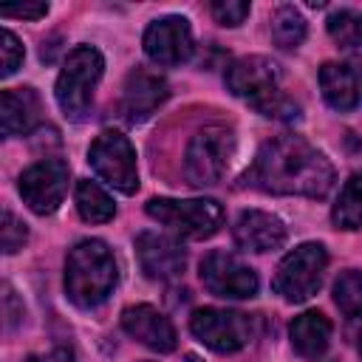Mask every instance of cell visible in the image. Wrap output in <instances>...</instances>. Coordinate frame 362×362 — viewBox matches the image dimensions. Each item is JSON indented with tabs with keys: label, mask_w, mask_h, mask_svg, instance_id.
Here are the masks:
<instances>
[{
	"label": "cell",
	"mask_w": 362,
	"mask_h": 362,
	"mask_svg": "<svg viewBox=\"0 0 362 362\" xmlns=\"http://www.w3.org/2000/svg\"><path fill=\"white\" fill-rule=\"evenodd\" d=\"M42 119V105L34 88H11L0 96V122L6 136H25Z\"/></svg>",
	"instance_id": "18"
},
{
	"label": "cell",
	"mask_w": 362,
	"mask_h": 362,
	"mask_svg": "<svg viewBox=\"0 0 362 362\" xmlns=\"http://www.w3.org/2000/svg\"><path fill=\"white\" fill-rule=\"evenodd\" d=\"M0 51H3V68H0V76H11L14 71H17V65L23 62V45H20V40L6 28L3 31V45H0Z\"/></svg>",
	"instance_id": "27"
},
{
	"label": "cell",
	"mask_w": 362,
	"mask_h": 362,
	"mask_svg": "<svg viewBox=\"0 0 362 362\" xmlns=\"http://www.w3.org/2000/svg\"><path fill=\"white\" fill-rule=\"evenodd\" d=\"M192 334L218 354H235L255 337V317L232 308H198L189 317Z\"/></svg>",
	"instance_id": "9"
},
{
	"label": "cell",
	"mask_w": 362,
	"mask_h": 362,
	"mask_svg": "<svg viewBox=\"0 0 362 362\" xmlns=\"http://www.w3.org/2000/svg\"><path fill=\"white\" fill-rule=\"evenodd\" d=\"M136 257L150 280H175L187 266L184 246L158 232H141L136 238Z\"/></svg>",
	"instance_id": "13"
},
{
	"label": "cell",
	"mask_w": 362,
	"mask_h": 362,
	"mask_svg": "<svg viewBox=\"0 0 362 362\" xmlns=\"http://www.w3.org/2000/svg\"><path fill=\"white\" fill-rule=\"evenodd\" d=\"M325 266H328V252L322 243H300L280 260L272 286L283 300L305 303L320 291Z\"/></svg>",
	"instance_id": "7"
},
{
	"label": "cell",
	"mask_w": 362,
	"mask_h": 362,
	"mask_svg": "<svg viewBox=\"0 0 362 362\" xmlns=\"http://www.w3.org/2000/svg\"><path fill=\"white\" fill-rule=\"evenodd\" d=\"M331 221L339 229H359L362 226V173L351 175L339 189V198L331 209Z\"/></svg>",
	"instance_id": "22"
},
{
	"label": "cell",
	"mask_w": 362,
	"mask_h": 362,
	"mask_svg": "<svg viewBox=\"0 0 362 362\" xmlns=\"http://www.w3.org/2000/svg\"><path fill=\"white\" fill-rule=\"evenodd\" d=\"M331 161L300 136H277L260 144L255 161L243 173V184L272 195L322 198L331 189Z\"/></svg>",
	"instance_id": "1"
},
{
	"label": "cell",
	"mask_w": 362,
	"mask_h": 362,
	"mask_svg": "<svg viewBox=\"0 0 362 362\" xmlns=\"http://www.w3.org/2000/svg\"><path fill=\"white\" fill-rule=\"evenodd\" d=\"M288 337H291V345L300 356L317 359L325 354V348L331 342V320L320 311H303L288 325Z\"/></svg>",
	"instance_id": "19"
},
{
	"label": "cell",
	"mask_w": 362,
	"mask_h": 362,
	"mask_svg": "<svg viewBox=\"0 0 362 362\" xmlns=\"http://www.w3.org/2000/svg\"><path fill=\"white\" fill-rule=\"evenodd\" d=\"M119 280L113 252L102 240H79L65 260V294L79 308L102 305Z\"/></svg>",
	"instance_id": "3"
},
{
	"label": "cell",
	"mask_w": 362,
	"mask_h": 362,
	"mask_svg": "<svg viewBox=\"0 0 362 362\" xmlns=\"http://www.w3.org/2000/svg\"><path fill=\"white\" fill-rule=\"evenodd\" d=\"M48 14V3H23V6H3L0 17H20V20H40Z\"/></svg>",
	"instance_id": "28"
},
{
	"label": "cell",
	"mask_w": 362,
	"mask_h": 362,
	"mask_svg": "<svg viewBox=\"0 0 362 362\" xmlns=\"http://www.w3.org/2000/svg\"><path fill=\"white\" fill-rule=\"evenodd\" d=\"M184 362H201V359H198L195 354H187V356H184Z\"/></svg>",
	"instance_id": "30"
},
{
	"label": "cell",
	"mask_w": 362,
	"mask_h": 362,
	"mask_svg": "<svg viewBox=\"0 0 362 362\" xmlns=\"http://www.w3.org/2000/svg\"><path fill=\"white\" fill-rule=\"evenodd\" d=\"M68 192V164L59 158H45L31 164L20 175V195L37 215H51Z\"/></svg>",
	"instance_id": "10"
},
{
	"label": "cell",
	"mask_w": 362,
	"mask_h": 362,
	"mask_svg": "<svg viewBox=\"0 0 362 362\" xmlns=\"http://www.w3.org/2000/svg\"><path fill=\"white\" fill-rule=\"evenodd\" d=\"M226 88L269 119H294L297 102L286 90V76L266 57H243L226 68Z\"/></svg>",
	"instance_id": "2"
},
{
	"label": "cell",
	"mask_w": 362,
	"mask_h": 362,
	"mask_svg": "<svg viewBox=\"0 0 362 362\" xmlns=\"http://www.w3.org/2000/svg\"><path fill=\"white\" fill-rule=\"evenodd\" d=\"M212 17L221 25H240L249 17V3H243V0H218V3H212Z\"/></svg>",
	"instance_id": "25"
},
{
	"label": "cell",
	"mask_w": 362,
	"mask_h": 362,
	"mask_svg": "<svg viewBox=\"0 0 362 362\" xmlns=\"http://www.w3.org/2000/svg\"><path fill=\"white\" fill-rule=\"evenodd\" d=\"M144 54L156 65H181L192 54V31L184 17H161L144 31Z\"/></svg>",
	"instance_id": "12"
},
{
	"label": "cell",
	"mask_w": 362,
	"mask_h": 362,
	"mask_svg": "<svg viewBox=\"0 0 362 362\" xmlns=\"http://www.w3.org/2000/svg\"><path fill=\"white\" fill-rule=\"evenodd\" d=\"M235 243L240 249L249 252H272L280 249L286 240V226L277 215L272 212H260V209H246L240 212V218L235 221Z\"/></svg>",
	"instance_id": "17"
},
{
	"label": "cell",
	"mask_w": 362,
	"mask_h": 362,
	"mask_svg": "<svg viewBox=\"0 0 362 362\" xmlns=\"http://www.w3.org/2000/svg\"><path fill=\"white\" fill-rule=\"evenodd\" d=\"M272 40L280 48H297L305 40V20L294 6H280L272 14Z\"/></svg>",
	"instance_id": "23"
},
{
	"label": "cell",
	"mask_w": 362,
	"mask_h": 362,
	"mask_svg": "<svg viewBox=\"0 0 362 362\" xmlns=\"http://www.w3.org/2000/svg\"><path fill=\"white\" fill-rule=\"evenodd\" d=\"M28 232H25V223L14 218V212H3V252L6 255H14L17 249H23Z\"/></svg>",
	"instance_id": "26"
},
{
	"label": "cell",
	"mask_w": 362,
	"mask_h": 362,
	"mask_svg": "<svg viewBox=\"0 0 362 362\" xmlns=\"http://www.w3.org/2000/svg\"><path fill=\"white\" fill-rule=\"evenodd\" d=\"M122 328L139 339L141 345H147L150 351H158V354H170L175 348V328L173 322L153 305H130L122 311Z\"/></svg>",
	"instance_id": "15"
},
{
	"label": "cell",
	"mask_w": 362,
	"mask_h": 362,
	"mask_svg": "<svg viewBox=\"0 0 362 362\" xmlns=\"http://www.w3.org/2000/svg\"><path fill=\"white\" fill-rule=\"evenodd\" d=\"M232 156H235V133L229 127H223V124L201 127L187 144V156H184L187 181L195 187L218 184L223 178Z\"/></svg>",
	"instance_id": "6"
},
{
	"label": "cell",
	"mask_w": 362,
	"mask_h": 362,
	"mask_svg": "<svg viewBox=\"0 0 362 362\" xmlns=\"http://www.w3.org/2000/svg\"><path fill=\"white\" fill-rule=\"evenodd\" d=\"M359 356H362V342H359Z\"/></svg>",
	"instance_id": "31"
},
{
	"label": "cell",
	"mask_w": 362,
	"mask_h": 362,
	"mask_svg": "<svg viewBox=\"0 0 362 362\" xmlns=\"http://www.w3.org/2000/svg\"><path fill=\"white\" fill-rule=\"evenodd\" d=\"M320 88L334 110H356L362 105V65L325 62L320 68Z\"/></svg>",
	"instance_id": "16"
},
{
	"label": "cell",
	"mask_w": 362,
	"mask_h": 362,
	"mask_svg": "<svg viewBox=\"0 0 362 362\" xmlns=\"http://www.w3.org/2000/svg\"><path fill=\"white\" fill-rule=\"evenodd\" d=\"M167 93H170V88H167L164 76H158L156 71H147V68H136L124 82L119 110H122L124 122H130V124L144 122L156 113V107L167 99Z\"/></svg>",
	"instance_id": "14"
},
{
	"label": "cell",
	"mask_w": 362,
	"mask_h": 362,
	"mask_svg": "<svg viewBox=\"0 0 362 362\" xmlns=\"http://www.w3.org/2000/svg\"><path fill=\"white\" fill-rule=\"evenodd\" d=\"M25 362H74V354L68 348H51L45 354H31L25 356Z\"/></svg>",
	"instance_id": "29"
},
{
	"label": "cell",
	"mask_w": 362,
	"mask_h": 362,
	"mask_svg": "<svg viewBox=\"0 0 362 362\" xmlns=\"http://www.w3.org/2000/svg\"><path fill=\"white\" fill-rule=\"evenodd\" d=\"M334 303L351 320L362 317V272H345L334 283Z\"/></svg>",
	"instance_id": "24"
},
{
	"label": "cell",
	"mask_w": 362,
	"mask_h": 362,
	"mask_svg": "<svg viewBox=\"0 0 362 362\" xmlns=\"http://www.w3.org/2000/svg\"><path fill=\"white\" fill-rule=\"evenodd\" d=\"M74 198H76V209H79L82 221H88V223H107L116 212L113 198L99 184H93L88 178L76 181V195Z\"/></svg>",
	"instance_id": "20"
},
{
	"label": "cell",
	"mask_w": 362,
	"mask_h": 362,
	"mask_svg": "<svg viewBox=\"0 0 362 362\" xmlns=\"http://www.w3.org/2000/svg\"><path fill=\"white\" fill-rule=\"evenodd\" d=\"M147 215L170 232L192 240L212 238L223 223V209L212 198H153L147 201Z\"/></svg>",
	"instance_id": "5"
},
{
	"label": "cell",
	"mask_w": 362,
	"mask_h": 362,
	"mask_svg": "<svg viewBox=\"0 0 362 362\" xmlns=\"http://www.w3.org/2000/svg\"><path fill=\"white\" fill-rule=\"evenodd\" d=\"M88 164L93 173L110 184L113 189L133 195L139 189V170H136V150L119 130H105L93 139L88 150Z\"/></svg>",
	"instance_id": "8"
},
{
	"label": "cell",
	"mask_w": 362,
	"mask_h": 362,
	"mask_svg": "<svg viewBox=\"0 0 362 362\" xmlns=\"http://www.w3.org/2000/svg\"><path fill=\"white\" fill-rule=\"evenodd\" d=\"M102 71H105V59L96 48L76 45L68 54V59L57 76V88H54L57 105L68 119H74V122L85 119V113L90 110V102H93V90L102 79Z\"/></svg>",
	"instance_id": "4"
},
{
	"label": "cell",
	"mask_w": 362,
	"mask_h": 362,
	"mask_svg": "<svg viewBox=\"0 0 362 362\" xmlns=\"http://www.w3.org/2000/svg\"><path fill=\"white\" fill-rule=\"evenodd\" d=\"M328 37L345 54H362V14L339 8L328 17Z\"/></svg>",
	"instance_id": "21"
},
{
	"label": "cell",
	"mask_w": 362,
	"mask_h": 362,
	"mask_svg": "<svg viewBox=\"0 0 362 362\" xmlns=\"http://www.w3.org/2000/svg\"><path fill=\"white\" fill-rule=\"evenodd\" d=\"M201 283L215 297L246 300L257 294V274L226 252H209L201 260Z\"/></svg>",
	"instance_id": "11"
}]
</instances>
